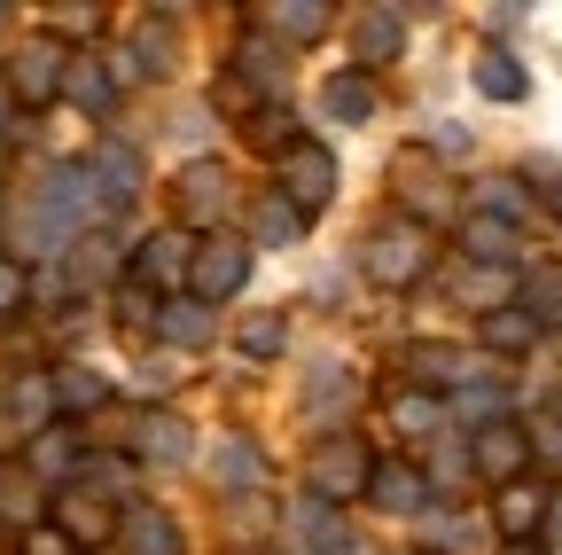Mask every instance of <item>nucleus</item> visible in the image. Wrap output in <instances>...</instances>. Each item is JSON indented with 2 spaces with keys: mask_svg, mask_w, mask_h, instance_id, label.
<instances>
[{
  "mask_svg": "<svg viewBox=\"0 0 562 555\" xmlns=\"http://www.w3.org/2000/svg\"><path fill=\"white\" fill-rule=\"evenodd\" d=\"M70 454H79L70 431H40L32 439V477H70Z\"/></svg>",
  "mask_w": 562,
  "mask_h": 555,
  "instance_id": "obj_19",
  "label": "nucleus"
},
{
  "mask_svg": "<svg viewBox=\"0 0 562 555\" xmlns=\"http://www.w3.org/2000/svg\"><path fill=\"white\" fill-rule=\"evenodd\" d=\"M125 547L133 555H180V524L165 509H125Z\"/></svg>",
  "mask_w": 562,
  "mask_h": 555,
  "instance_id": "obj_9",
  "label": "nucleus"
},
{
  "mask_svg": "<svg viewBox=\"0 0 562 555\" xmlns=\"http://www.w3.org/2000/svg\"><path fill=\"white\" fill-rule=\"evenodd\" d=\"M211 477H220V485H258V454H250V439H220V462H211Z\"/></svg>",
  "mask_w": 562,
  "mask_h": 555,
  "instance_id": "obj_21",
  "label": "nucleus"
},
{
  "mask_svg": "<svg viewBox=\"0 0 562 555\" xmlns=\"http://www.w3.org/2000/svg\"><path fill=\"white\" fill-rule=\"evenodd\" d=\"M55 391H63V407H94V399H102V384H94L87 368H63V376H55Z\"/></svg>",
  "mask_w": 562,
  "mask_h": 555,
  "instance_id": "obj_26",
  "label": "nucleus"
},
{
  "mask_svg": "<svg viewBox=\"0 0 562 555\" xmlns=\"http://www.w3.org/2000/svg\"><path fill=\"white\" fill-rule=\"evenodd\" d=\"M188 423H180V414H149V423H140V454H149V462H188Z\"/></svg>",
  "mask_w": 562,
  "mask_h": 555,
  "instance_id": "obj_13",
  "label": "nucleus"
},
{
  "mask_svg": "<svg viewBox=\"0 0 562 555\" xmlns=\"http://www.w3.org/2000/svg\"><path fill=\"white\" fill-rule=\"evenodd\" d=\"M391 414H398V431H430L438 423V399H398Z\"/></svg>",
  "mask_w": 562,
  "mask_h": 555,
  "instance_id": "obj_28",
  "label": "nucleus"
},
{
  "mask_svg": "<svg viewBox=\"0 0 562 555\" xmlns=\"http://www.w3.org/2000/svg\"><path fill=\"white\" fill-rule=\"evenodd\" d=\"M63 540H79V547H94V540H110V517H102V501L87 493V485H70V493H63Z\"/></svg>",
  "mask_w": 562,
  "mask_h": 555,
  "instance_id": "obj_11",
  "label": "nucleus"
},
{
  "mask_svg": "<svg viewBox=\"0 0 562 555\" xmlns=\"http://www.w3.org/2000/svg\"><path fill=\"white\" fill-rule=\"evenodd\" d=\"M243 274H250V243L211 235V243L195 251V298H227V290H243Z\"/></svg>",
  "mask_w": 562,
  "mask_h": 555,
  "instance_id": "obj_4",
  "label": "nucleus"
},
{
  "mask_svg": "<svg viewBox=\"0 0 562 555\" xmlns=\"http://www.w3.org/2000/svg\"><path fill=\"white\" fill-rule=\"evenodd\" d=\"M157 329H165L172 344H203V336H211V313H203V298H195V306H165Z\"/></svg>",
  "mask_w": 562,
  "mask_h": 555,
  "instance_id": "obj_22",
  "label": "nucleus"
},
{
  "mask_svg": "<svg viewBox=\"0 0 562 555\" xmlns=\"http://www.w3.org/2000/svg\"><path fill=\"white\" fill-rule=\"evenodd\" d=\"M368 493H375L383 509H414V501H422V477H414L406 462H383V469L368 477Z\"/></svg>",
  "mask_w": 562,
  "mask_h": 555,
  "instance_id": "obj_14",
  "label": "nucleus"
},
{
  "mask_svg": "<svg viewBox=\"0 0 562 555\" xmlns=\"http://www.w3.org/2000/svg\"><path fill=\"white\" fill-rule=\"evenodd\" d=\"M368 477H375V469H368V454L351 446V439H336V446L313 454V493H321V501H351Z\"/></svg>",
  "mask_w": 562,
  "mask_h": 555,
  "instance_id": "obj_5",
  "label": "nucleus"
},
{
  "mask_svg": "<svg viewBox=\"0 0 562 555\" xmlns=\"http://www.w3.org/2000/svg\"><path fill=\"white\" fill-rule=\"evenodd\" d=\"M484 212L492 220H524V188L516 180H484Z\"/></svg>",
  "mask_w": 562,
  "mask_h": 555,
  "instance_id": "obj_25",
  "label": "nucleus"
},
{
  "mask_svg": "<svg viewBox=\"0 0 562 555\" xmlns=\"http://www.w3.org/2000/svg\"><path fill=\"white\" fill-rule=\"evenodd\" d=\"M32 509H40L32 469H0V517H9V524H32Z\"/></svg>",
  "mask_w": 562,
  "mask_h": 555,
  "instance_id": "obj_16",
  "label": "nucleus"
},
{
  "mask_svg": "<svg viewBox=\"0 0 562 555\" xmlns=\"http://www.w3.org/2000/svg\"><path fill=\"white\" fill-rule=\"evenodd\" d=\"M469 454H476V477L516 485V477H524V462H531V431H516V423H484Z\"/></svg>",
  "mask_w": 562,
  "mask_h": 555,
  "instance_id": "obj_3",
  "label": "nucleus"
},
{
  "mask_svg": "<svg viewBox=\"0 0 562 555\" xmlns=\"http://www.w3.org/2000/svg\"><path fill=\"white\" fill-rule=\"evenodd\" d=\"M328 110H336L344 125H360V118L375 110V87H368L360 71H344V79H328Z\"/></svg>",
  "mask_w": 562,
  "mask_h": 555,
  "instance_id": "obj_15",
  "label": "nucleus"
},
{
  "mask_svg": "<svg viewBox=\"0 0 562 555\" xmlns=\"http://www.w3.org/2000/svg\"><path fill=\"white\" fill-rule=\"evenodd\" d=\"M180 196H188V212H220L227 173H220V165H188V173H180Z\"/></svg>",
  "mask_w": 562,
  "mask_h": 555,
  "instance_id": "obj_17",
  "label": "nucleus"
},
{
  "mask_svg": "<svg viewBox=\"0 0 562 555\" xmlns=\"http://www.w3.org/2000/svg\"><path fill=\"white\" fill-rule=\"evenodd\" d=\"M281 196H290L297 212H321V203L336 196V157L313 149V142H297L290 157H281Z\"/></svg>",
  "mask_w": 562,
  "mask_h": 555,
  "instance_id": "obj_1",
  "label": "nucleus"
},
{
  "mask_svg": "<svg viewBox=\"0 0 562 555\" xmlns=\"http://www.w3.org/2000/svg\"><path fill=\"white\" fill-rule=\"evenodd\" d=\"M531 313H516V306H501V313H492L484 321V344H492V353H524V344H531Z\"/></svg>",
  "mask_w": 562,
  "mask_h": 555,
  "instance_id": "obj_18",
  "label": "nucleus"
},
{
  "mask_svg": "<svg viewBox=\"0 0 562 555\" xmlns=\"http://www.w3.org/2000/svg\"><path fill=\"white\" fill-rule=\"evenodd\" d=\"M328 16H336V9H321V0H281V9H266V24H273L281 40H321Z\"/></svg>",
  "mask_w": 562,
  "mask_h": 555,
  "instance_id": "obj_12",
  "label": "nucleus"
},
{
  "mask_svg": "<svg viewBox=\"0 0 562 555\" xmlns=\"http://www.w3.org/2000/svg\"><path fill=\"white\" fill-rule=\"evenodd\" d=\"M422 266H430V243H422V227H406V220L368 243V274H375V282H414Z\"/></svg>",
  "mask_w": 562,
  "mask_h": 555,
  "instance_id": "obj_2",
  "label": "nucleus"
},
{
  "mask_svg": "<svg viewBox=\"0 0 562 555\" xmlns=\"http://www.w3.org/2000/svg\"><path fill=\"white\" fill-rule=\"evenodd\" d=\"M102 180H117V188H133V180H140V165H133L125 149H102Z\"/></svg>",
  "mask_w": 562,
  "mask_h": 555,
  "instance_id": "obj_30",
  "label": "nucleus"
},
{
  "mask_svg": "<svg viewBox=\"0 0 562 555\" xmlns=\"http://www.w3.org/2000/svg\"><path fill=\"white\" fill-rule=\"evenodd\" d=\"M539 524V493H531V485H501V532H531Z\"/></svg>",
  "mask_w": 562,
  "mask_h": 555,
  "instance_id": "obj_23",
  "label": "nucleus"
},
{
  "mask_svg": "<svg viewBox=\"0 0 562 555\" xmlns=\"http://www.w3.org/2000/svg\"><path fill=\"white\" fill-rule=\"evenodd\" d=\"M398 40H406L398 9H360V24H351V47H360V63H383V55H398Z\"/></svg>",
  "mask_w": 562,
  "mask_h": 555,
  "instance_id": "obj_10",
  "label": "nucleus"
},
{
  "mask_svg": "<svg viewBox=\"0 0 562 555\" xmlns=\"http://www.w3.org/2000/svg\"><path fill=\"white\" fill-rule=\"evenodd\" d=\"M539 446H547V454H554V462H562V431H547V439H539Z\"/></svg>",
  "mask_w": 562,
  "mask_h": 555,
  "instance_id": "obj_34",
  "label": "nucleus"
},
{
  "mask_svg": "<svg viewBox=\"0 0 562 555\" xmlns=\"http://www.w3.org/2000/svg\"><path fill=\"white\" fill-rule=\"evenodd\" d=\"M117 313H125V321H157V306H149V290H125V298H117Z\"/></svg>",
  "mask_w": 562,
  "mask_h": 555,
  "instance_id": "obj_32",
  "label": "nucleus"
},
{
  "mask_svg": "<svg viewBox=\"0 0 562 555\" xmlns=\"http://www.w3.org/2000/svg\"><path fill=\"white\" fill-rule=\"evenodd\" d=\"M63 79H70V95H79L87 110H102V102H110V79L94 71V63H70V71H63Z\"/></svg>",
  "mask_w": 562,
  "mask_h": 555,
  "instance_id": "obj_24",
  "label": "nucleus"
},
{
  "mask_svg": "<svg viewBox=\"0 0 562 555\" xmlns=\"http://www.w3.org/2000/svg\"><path fill=\"white\" fill-rule=\"evenodd\" d=\"M297 227H305V212H297L290 196H266V203H258V243H290Z\"/></svg>",
  "mask_w": 562,
  "mask_h": 555,
  "instance_id": "obj_20",
  "label": "nucleus"
},
{
  "mask_svg": "<svg viewBox=\"0 0 562 555\" xmlns=\"http://www.w3.org/2000/svg\"><path fill=\"white\" fill-rule=\"evenodd\" d=\"M32 555H70V540H32Z\"/></svg>",
  "mask_w": 562,
  "mask_h": 555,
  "instance_id": "obj_33",
  "label": "nucleus"
},
{
  "mask_svg": "<svg viewBox=\"0 0 562 555\" xmlns=\"http://www.w3.org/2000/svg\"><path fill=\"white\" fill-rule=\"evenodd\" d=\"M55 24H63V32H94L102 9H87V0H79V9H55Z\"/></svg>",
  "mask_w": 562,
  "mask_h": 555,
  "instance_id": "obj_31",
  "label": "nucleus"
},
{
  "mask_svg": "<svg viewBox=\"0 0 562 555\" xmlns=\"http://www.w3.org/2000/svg\"><path fill=\"white\" fill-rule=\"evenodd\" d=\"M188 266H195V243L188 235H149V243H140V274H149L157 290H172Z\"/></svg>",
  "mask_w": 562,
  "mask_h": 555,
  "instance_id": "obj_7",
  "label": "nucleus"
},
{
  "mask_svg": "<svg viewBox=\"0 0 562 555\" xmlns=\"http://www.w3.org/2000/svg\"><path fill=\"white\" fill-rule=\"evenodd\" d=\"M16 306H24V266L0 258V313H16Z\"/></svg>",
  "mask_w": 562,
  "mask_h": 555,
  "instance_id": "obj_29",
  "label": "nucleus"
},
{
  "mask_svg": "<svg viewBox=\"0 0 562 555\" xmlns=\"http://www.w3.org/2000/svg\"><path fill=\"white\" fill-rule=\"evenodd\" d=\"M63 71H70L63 47H55V40H32V47L16 55V102H47V95L63 87Z\"/></svg>",
  "mask_w": 562,
  "mask_h": 555,
  "instance_id": "obj_6",
  "label": "nucleus"
},
{
  "mask_svg": "<svg viewBox=\"0 0 562 555\" xmlns=\"http://www.w3.org/2000/svg\"><path fill=\"white\" fill-rule=\"evenodd\" d=\"M476 95H492V102H524L531 79H524V63H516V55L484 47V55H476Z\"/></svg>",
  "mask_w": 562,
  "mask_h": 555,
  "instance_id": "obj_8",
  "label": "nucleus"
},
{
  "mask_svg": "<svg viewBox=\"0 0 562 555\" xmlns=\"http://www.w3.org/2000/svg\"><path fill=\"white\" fill-rule=\"evenodd\" d=\"M243 344H250V353H281V313H258V321H243Z\"/></svg>",
  "mask_w": 562,
  "mask_h": 555,
  "instance_id": "obj_27",
  "label": "nucleus"
}]
</instances>
